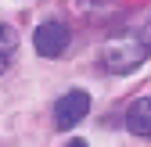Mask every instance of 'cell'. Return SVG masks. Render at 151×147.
Instances as JSON below:
<instances>
[{
	"instance_id": "obj_1",
	"label": "cell",
	"mask_w": 151,
	"mask_h": 147,
	"mask_svg": "<svg viewBox=\"0 0 151 147\" xmlns=\"http://www.w3.org/2000/svg\"><path fill=\"white\" fill-rule=\"evenodd\" d=\"M151 58V22L129 25L122 32H111L101 47V65L111 76H129Z\"/></svg>"
},
{
	"instance_id": "obj_2",
	"label": "cell",
	"mask_w": 151,
	"mask_h": 147,
	"mask_svg": "<svg viewBox=\"0 0 151 147\" xmlns=\"http://www.w3.org/2000/svg\"><path fill=\"white\" fill-rule=\"evenodd\" d=\"M72 43V29L65 22H43L40 29L32 32V47L40 58H61Z\"/></svg>"
},
{
	"instance_id": "obj_3",
	"label": "cell",
	"mask_w": 151,
	"mask_h": 147,
	"mask_svg": "<svg viewBox=\"0 0 151 147\" xmlns=\"http://www.w3.org/2000/svg\"><path fill=\"white\" fill-rule=\"evenodd\" d=\"M86 115H90V93L86 90H68V93H61L58 104H54V126H58V129H72V126H79Z\"/></svg>"
},
{
	"instance_id": "obj_4",
	"label": "cell",
	"mask_w": 151,
	"mask_h": 147,
	"mask_svg": "<svg viewBox=\"0 0 151 147\" xmlns=\"http://www.w3.org/2000/svg\"><path fill=\"white\" fill-rule=\"evenodd\" d=\"M126 129L133 136H151V97H137L126 108Z\"/></svg>"
},
{
	"instance_id": "obj_5",
	"label": "cell",
	"mask_w": 151,
	"mask_h": 147,
	"mask_svg": "<svg viewBox=\"0 0 151 147\" xmlns=\"http://www.w3.org/2000/svg\"><path fill=\"white\" fill-rule=\"evenodd\" d=\"M0 50H4V54H14L18 50V32L7 22H0Z\"/></svg>"
},
{
	"instance_id": "obj_6",
	"label": "cell",
	"mask_w": 151,
	"mask_h": 147,
	"mask_svg": "<svg viewBox=\"0 0 151 147\" xmlns=\"http://www.w3.org/2000/svg\"><path fill=\"white\" fill-rule=\"evenodd\" d=\"M7 68H11V54H4V50H0V76H4Z\"/></svg>"
},
{
	"instance_id": "obj_7",
	"label": "cell",
	"mask_w": 151,
	"mask_h": 147,
	"mask_svg": "<svg viewBox=\"0 0 151 147\" xmlns=\"http://www.w3.org/2000/svg\"><path fill=\"white\" fill-rule=\"evenodd\" d=\"M68 147H86V140H72V143H68Z\"/></svg>"
}]
</instances>
